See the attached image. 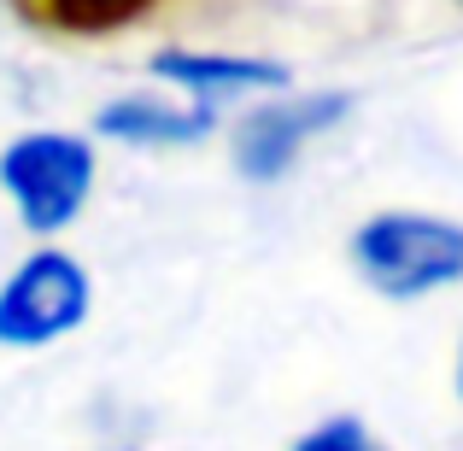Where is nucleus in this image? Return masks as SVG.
<instances>
[{"label":"nucleus","instance_id":"nucleus-1","mask_svg":"<svg viewBox=\"0 0 463 451\" xmlns=\"http://www.w3.org/2000/svg\"><path fill=\"white\" fill-rule=\"evenodd\" d=\"M352 264L382 299H422L463 282V229L429 211H382L352 235Z\"/></svg>","mask_w":463,"mask_h":451},{"label":"nucleus","instance_id":"nucleus-2","mask_svg":"<svg viewBox=\"0 0 463 451\" xmlns=\"http://www.w3.org/2000/svg\"><path fill=\"white\" fill-rule=\"evenodd\" d=\"M0 188L12 193L24 229L59 235L82 217L94 193V147L65 129H35L0 153Z\"/></svg>","mask_w":463,"mask_h":451},{"label":"nucleus","instance_id":"nucleus-3","mask_svg":"<svg viewBox=\"0 0 463 451\" xmlns=\"http://www.w3.org/2000/svg\"><path fill=\"white\" fill-rule=\"evenodd\" d=\"M89 270L71 252L42 247L0 282V346L12 352H42L65 340L89 316Z\"/></svg>","mask_w":463,"mask_h":451},{"label":"nucleus","instance_id":"nucleus-4","mask_svg":"<svg viewBox=\"0 0 463 451\" xmlns=\"http://www.w3.org/2000/svg\"><path fill=\"white\" fill-rule=\"evenodd\" d=\"M346 106H352V94H311V100H276V106L247 112L235 129V170L252 182L282 176L311 136H323L328 124L346 117Z\"/></svg>","mask_w":463,"mask_h":451},{"label":"nucleus","instance_id":"nucleus-5","mask_svg":"<svg viewBox=\"0 0 463 451\" xmlns=\"http://www.w3.org/2000/svg\"><path fill=\"white\" fill-rule=\"evenodd\" d=\"M153 70L165 82H176V89H194L200 94V106L212 112V100L217 94H252V89H282L288 82V70L282 65H270V59H223V53H158L153 59Z\"/></svg>","mask_w":463,"mask_h":451},{"label":"nucleus","instance_id":"nucleus-6","mask_svg":"<svg viewBox=\"0 0 463 451\" xmlns=\"http://www.w3.org/2000/svg\"><path fill=\"white\" fill-rule=\"evenodd\" d=\"M212 129L205 106H158V100H118L100 112V136L129 141V147H176V141H200Z\"/></svg>","mask_w":463,"mask_h":451},{"label":"nucleus","instance_id":"nucleus-7","mask_svg":"<svg viewBox=\"0 0 463 451\" xmlns=\"http://www.w3.org/2000/svg\"><path fill=\"white\" fill-rule=\"evenodd\" d=\"M24 12V23L35 30H59V35H106L124 23L147 18L158 0H12Z\"/></svg>","mask_w":463,"mask_h":451},{"label":"nucleus","instance_id":"nucleus-8","mask_svg":"<svg viewBox=\"0 0 463 451\" xmlns=\"http://www.w3.org/2000/svg\"><path fill=\"white\" fill-rule=\"evenodd\" d=\"M294 451H387V446L375 440L370 422H358V417H328V422H317L311 434H299Z\"/></svg>","mask_w":463,"mask_h":451},{"label":"nucleus","instance_id":"nucleus-9","mask_svg":"<svg viewBox=\"0 0 463 451\" xmlns=\"http://www.w3.org/2000/svg\"><path fill=\"white\" fill-rule=\"evenodd\" d=\"M458 393H463V346H458Z\"/></svg>","mask_w":463,"mask_h":451}]
</instances>
